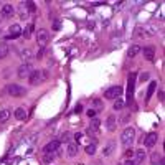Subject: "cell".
Masks as SVG:
<instances>
[{"mask_svg": "<svg viewBox=\"0 0 165 165\" xmlns=\"http://www.w3.org/2000/svg\"><path fill=\"white\" fill-rule=\"evenodd\" d=\"M81 137H82V135H81L79 132H78V134H74V139L78 140V142H79V140H81Z\"/></svg>", "mask_w": 165, "mask_h": 165, "instance_id": "8d00e7d4", "label": "cell"}, {"mask_svg": "<svg viewBox=\"0 0 165 165\" xmlns=\"http://www.w3.org/2000/svg\"><path fill=\"white\" fill-rule=\"evenodd\" d=\"M32 71H33V68L30 66V63H23V65L17 70V74L20 78H27V76L32 74Z\"/></svg>", "mask_w": 165, "mask_h": 165, "instance_id": "52a82bcc", "label": "cell"}, {"mask_svg": "<svg viewBox=\"0 0 165 165\" xmlns=\"http://www.w3.org/2000/svg\"><path fill=\"white\" fill-rule=\"evenodd\" d=\"M8 117H10V111H8V109L0 111V122H5Z\"/></svg>", "mask_w": 165, "mask_h": 165, "instance_id": "44dd1931", "label": "cell"}, {"mask_svg": "<svg viewBox=\"0 0 165 165\" xmlns=\"http://www.w3.org/2000/svg\"><path fill=\"white\" fill-rule=\"evenodd\" d=\"M157 159H159V155L154 154V155H152V162H154V165H157Z\"/></svg>", "mask_w": 165, "mask_h": 165, "instance_id": "d590c367", "label": "cell"}, {"mask_svg": "<svg viewBox=\"0 0 165 165\" xmlns=\"http://www.w3.org/2000/svg\"><path fill=\"white\" fill-rule=\"evenodd\" d=\"M99 125H101V121L93 117V121H91V124H89V130H94V132H96V130L99 129Z\"/></svg>", "mask_w": 165, "mask_h": 165, "instance_id": "ffe728a7", "label": "cell"}, {"mask_svg": "<svg viewBox=\"0 0 165 165\" xmlns=\"http://www.w3.org/2000/svg\"><path fill=\"white\" fill-rule=\"evenodd\" d=\"M144 58L147 61H154V58H155V46H144Z\"/></svg>", "mask_w": 165, "mask_h": 165, "instance_id": "9c48e42d", "label": "cell"}, {"mask_svg": "<svg viewBox=\"0 0 165 165\" xmlns=\"http://www.w3.org/2000/svg\"><path fill=\"white\" fill-rule=\"evenodd\" d=\"M96 114H98V112H96L94 109H89V111H88V116H89L91 119H93V117H96Z\"/></svg>", "mask_w": 165, "mask_h": 165, "instance_id": "836d02e7", "label": "cell"}, {"mask_svg": "<svg viewBox=\"0 0 165 165\" xmlns=\"http://www.w3.org/2000/svg\"><path fill=\"white\" fill-rule=\"evenodd\" d=\"M144 27H137V28H135V35H137V36H142L144 35Z\"/></svg>", "mask_w": 165, "mask_h": 165, "instance_id": "1f68e13d", "label": "cell"}, {"mask_svg": "<svg viewBox=\"0 0 165 165\" xmlns=\"http://www.w3.org/2000/svg\"><path fill=\"white\" fill-rule=\"evenodd\" d=\"M76 154H78V147L74 144H70L68 145V155H70V157H74Z\"/></svg>", "mask_w": 165, "mask_h": 165, "instance_id": "7402d4cb", "label": "cell"}, {"mask_svg": "<svg viewBox=\"0 0 165 165\" xmlns=\"http://www.w3.org/2000/svg\"><path fill=\"white\" fill-rule=\"evenodd\" d=\"M48 40H50V33H48V30H45V28L38 30V33H36V41H38V45H40L41 48H45V45L48 43Z\"/></svg>", "mask_w": 165, "mask_h": 165, "instance_id": "8992f818", "label": "cell"}, {"mask_svg": "<svg viewBox=\"0 0 165 165\" xmlns=\"http://www.w3.org/2000/svg\"><path fill=\"white\" fill-rule=\"evenodd\" d=\"M134 155H135L134 165H140V163H142L144 160H145V152H144V150H135Z\"/></svg>", "mask_w": 165, "mask_h": 165, "instance_id": "7c38bea8", "label": "cell"}, {"mask_svg": "<svg viewBox=\"0 0 165 165\" xmlns=\"http://www.w3.org/2000/svg\"><path fill=\"white\" fill-rule=\"evenodd\" d=\"M99 5H104V2H94L93 7H99Z\"/></svg>", "mask_w": 165, "mask_h": 165, "instance_id": "74e56055", "label": "cell"}, {"mask_svg": "<svg viewBox=\"0 0 165 165\" xmlns=\"http://www.w3.org/2000/svg\"><path fill=\"white\" fill-rule=\"evenodd\" d=\"M45 78H46V73L45 71H32V74L28 76V79H30V84L36 86V84H40Z\"/></svg>", "mask_w": 165, "mask_h": 165, "instance_id": "277c9868", "label": "cell"}, {"mask_svg": "<svg viewBox=\"0 0 165 165\" xmlns=\"http://www.w3.org/2000/svg\"><path fill=\"white\" fill-rule=\"evenodd\" d=\"M70 140H71V134H70V132H65V134L61 135L60 142H70Z\"/></svg>", "mask_w": 165, "mask_h": 165, "instance_id": "484cf974", "label": "cell"}, {"mask_svg": "<svg viewBox=\"0 0 165 165\" xmlns=\"http://www.w3.org/2000/svg\"><path fill=\"white\" fill-rule=\"evenodd\" d=\"M15 117L18 119V121H23L27 117V111L23 109V108H18V109H15Z\"/></svg>", "mask_w": 165, "mask_h": 165, "instance_id": "e0dca14e", "label": "cell"}, {"mask_svg": "<svg viewBox=\"0 0 165 165\" xmlns=\"http://www.w3.org/2000/svg\"><path fill=\"white\" fill-rule=\"evenodd\" d=\"M32 32H33V25H28V27L25 28V30L22 32V35H23V36H25L27 40H28V38L32 36Z\"/></svg>", "mask_w": 165, "mask_h": 165, "instance_id": "603a6c76", "label": "cell"}, {"mask_svg": "<svg viewBox=\"0 0 165 165\" xmlns=\"http://www.w3.org/2000/svg\"><path fill=\"white\" fill-rule=\"evenodd\" d=\"M157 134H155V132H150L149 135H147V137H145V140H144V144H145V147H154V145L155 144H157Z\"/></svg>", "mask_w": 165, "mask_h": 165, "instance_id": "30bf717a", "label": "cell"}, {"mask_svg": "<svg viewBox=\"0 0 165 165\" xmlns=\"http://www.w3.org/2000/svg\"><path fill=\"white\" fill-rule=\"evenodd\" d=\"M8 55V45L7 43H0V60H3Z\"/></svg>", "mask_w": 165, "mask_h": 165, "instance_id": "ac0fdd59", "label": "cell"}, {"mask_svg": "<svg viewBox=\"0 0 165 165\" xmlns=\"http://www.w3.org/2000/svg\"><path fill=\"white\" fill-rule=\"evenodd\" d=\"M7 91H8V94H10V96H13V98H18V96H25L27 94V89L23 88V86H20V84L7 86Z\"/></svg>", "mask_w": 165, "mask_h": 165, "instance_id": "3957f363", "label": "cell"}, {"mask_svg": "<svg viewBox=\"0 0 165 165\" xmlns=\"http://www.w3.org/2000/svg\"><path fill=\"white\" fill-rule=\"evenodd\" d=\"M124 165H134V160H125Z\"/></svg>", "mask_w": 165, "mask_h": 165, "instance_id": "f35d334b", "label": "cell"}, {"mask_svg": "<svg viewBox=\"0 0 165 165\" xmlns=\"http://www.w3.org/2000/svg\"><path fill=\"white\" fill-rule=\"evenodd\" d=\"M112 149H114V144L111 142L108 147H104V155H111V154H112Z\"/></svg>", "mask_w": 165, "mask_h": 165, "instance_id": "4316f807", "label": "cell"}, {"mask_svg": "<svg viewBox=\"0 0 165 165\" xmlns=\"http://www.w3.org/2000/svg\"><path fill=\"white\" fill-rule=\"evenodd\" d=\"M53 157H55L53 154H45V157H43V160H45V162H51Z\"/></svg>", "mask_w": 165, "mask_h": 165, "instance_id": "f546056e", "label": "cell"}, {"mask_svg": "<svg viewBox=\"0 0 165 165\" xmlns=\"http://www.w3.org/2000/svg\"><path fill=\"white\" fill-rule=\"evenodd\" d=\"M23 7L28 8V12H35V10H36V7H35V3H33V2H27V3H23Z\"/></svg>", "mask_w": 165, "mask_h": 165, "instance_id": "d4e9b609", "label": "cell"}, {"mask_svg": "<svg viewBox=\"0 0 165 165\" xmlns=\"http://www.w3.org/2000/svg\"><path fill=\"white\" fill-rule=\"evenodd\" d=\"M135 78H137V73H130L127 78V103H130V99H132V94L135 89Z\"/></svg>", "mask_w": 165, "mask_h": 165, "instance_id": "7a4b0ae2", "label": "cell"}, {"mask_svg": "<svg viewBox=\"0 0 165 165\" xmlns=\"http://www.w3.org/2000/svg\"><path fill=\"white\" fill-rule=\"evenodd\" d=\"M124 108V101L122 99H119V101H116V103H114V109L116 111H119V109H122Z\"/></svg>", "mask_w": 165, "mask_h": 165, "instance_id": "83f0119b", "label": "cell"}, {"mask_svg": "<svg viewBox=\"0 0 165 165\" xmlns=\"http://www.w3.org/2000/svg\"><path fill=\"white\" fill-rule=\"evenodd\" d=\"M81 111H82V106H81V104H78L76 108H74V114H79Z\"/></svg>", "mask_w": 165, "mask_h": 165, "instance_id": "e575fe53", "label": "cell"}, {"mask_svg": "<svg viewBox=\"0 0 165 165\" xmlns=\"http://www.w3.org/2000/svg\"><path fill=\"white\" fill-rule=\"evenodd\" d=\"M32 56H33V53H32L30 48H27V50H22V51H20V58H22V60L25 61V63L30 61V60H32Z\"/></svg>", "mask_w": 165, "mask_h": 165, "instance_id": "4fadbf2b", "label": "cell"}, {"mask_svg": "<svg viewBox=\"0 0 165 165\" xmlns=\"http://www.w3.org/2000/svg\"><path fill=\"white\" fill-rule=\"evenodd\" d=\"M139 53H140V46H139V45H132V46L127 50V56H129V58H134V56H137Z\"/></svg>", "mask_w": 165, "mask_h": 165, "instance_id": "5bb4252c", "label": "cell"}, {"mask_svg": "<svg viewBox=\"0 0 165 165\" xmlns=\"http://www.w3.org/2000/svg\"><path fill=\"white\" fill-rule=\"evenodd\" d=\"M134 135H135V130L132 129V127H127L122 132V135H121V142H122V145H125V147H127V145H130L134 142Z\"/></svg>", "mask_w": 165, "mask_h": 165, "instance_id": "6da1fadb", "label": "cell"}, {"mask_svg": "<svg viewBox=\"0 0 165 165\" xmlns=\"http://www.w3.org/2000/svg\"><path fill=\"white\" fill-rule=\"evenodd\" d=\"M86 154H88V155H94L96 154V144L88 145V147H86Z\"/></svg>", "mask_w": 165, "mask_h": 165, "instance_id": "cb8c5ba5", "label": "cell"}, {"mask_svg": "<svg viewBox=\"0 0 165 165\" xmlns=\"http://www.w3.org/2000/svg\"><path fill=\"white\" fill-rule=\"evenodd\" d=\"M13 12H15V8L12 5H8V3L2 7V17H10V15H13Z\"/></svg>", "mask_w": 165, "mask_h": 165, "instance_id": "9a60e30c", "label": "cell"}, {"mask_svg": "<svg viewBox=\"0 0 165 165\" xmlns=\"http://www.w3.org/2000/svg\"><path fill=\"white\" fill-rule=\"evenodd\" d=\"M159 98H160V101H163V91H160V93H159Z\"/></svg>", "mask_w": 165, "mask_h": 165, "instance_id": "ab89813d", "label": "cell"}, {"mask_svg": "<svg viewBox=\"0 0 165 165\" xmlns=\"http://www.w3.org/2000/svg\"><path fill=\"white\" fill-rule=\"evenodd\" d=\"M22 28H20V25H18V23H15V25H12L10 27V35H8V38H18L22 35Z\"/></svg>", "mask_w": 165, "mask_h": 165, "instance_id": "8fae6325", "label": "cell"}, {"mask_svg": "<svg viewBox=\"0 0 165 165\" xmlns=\"http://www.w3.org/2000/svg\"><path fill=\"white\" fill-rule=\"evenodd\" d=\"M108 130H116V116H109L108 117Z\"/></svg>", "mask_w": 165, "mask_h": 165, "instance_id": "d6986e66", "label": "cell"}, {"mask_svg": "<svg viewBox=\"0 0 165 165\" xmlns=\"http://www.w3.org/2000/svg\"><path fill=\"white\" fill-rule=\"evenodd\" d=\"M60 149V140H51L50 144H46L43 147V154H53V152H58Z\"/></svg>", "mask_w": 165, "mask_h": 165, "instance_id": "ba28073f", "label": "cell"}, {"mask_svg": "<svg viewBox=\"0 0 165 165\" xmlns=\"http://www.w3.org/2000/svg\"><path fill=\"white\" fill-rule=\"evenodd\" d=\"M36 137H38V134H33L32 137L28 139V142H30V144H35V142H36Z\"/></svg>", "mask_w": 165, "mask_h": 165, "instance_id": "d6a6232c", "label": "cell"}, {"mask_svg": "<svg viewBox=\"0 0 165 165\" xmlns=\"http://www.w3.org/2000/svg\"><path fill=\"white\" fill-rule=\"evenodd\" d=\"M149 78H150V73H147V71H145V73H140V81H147Z\"/></svg>", "mask_w": 165, "mask_h": 165, "instance_id": "f1b7e54d", "label": "cell"}, {"mask_svg": "<svg viewBox=\"0 0 165 165\" xmlns=\"http://www.w3.org/2000/svg\"><path fill=\"white\" fill-rule=\"evenodd\" d=\"M155 89H157V82L152 81V82L149 84V89H147V96H145V101H149L150 98H152V94H154V91H155Z\"/></svg>", "mask_w": 165, "mask_h": 165, "instance_id": "2e32d148", "label": "cell"}, {"mask_svg": "<svg viewBox=\"0 0 165 165\" xmlns=\"http://www.w3.org/2000/svg\"><path fill=\"white\" fill-rule=\"evenodd\" d=\"M60 28H61L60 20H55V22H53V30H60Z\"/></svg>", "mask_w": 165, "mask_h": 165, "instance_id": "4dcf8cb0", "label": "cell"}, {"mask_svg": "<svg viewBox=\"0 0 165 165\" xmlns=\"http://www.w3.org/2000/svg\"><path fill=\"white\" fill-rule=\"evenodd\" d=\"M121 94H122V88H121V86H111L104 93L106 99H116V98H119Z\"/></svg>", "mask_w": 165, "mask_h": 165, "instance_id": "5b68a950", "label": "cell"}, {"mask_svg": "<svg viewBox=\"0 0 165 165\" xmlns=\"http://www.w3.org/2000/svg\"><path fill=\"white\" fill-rule=\"evenodd\" d=\"M125 155H127V157H130V155H134V152H132V150H127V152H125Z\"/></svg>", "mask_w": 165, "mask_h": 165, "instance_id": "60d3db41", "label": "cell"}, {"mask_svg": "<svg viewBox=\"0 0 165 165\" xmlns=\"http://www.w3.org/2000/svg\"><path fill=\"white\" fill-rule=\"evenodd\" d=\"M159 165H163V159H160V162H159Z\"/></svg>", "mask_w": 165, "mask_h": 165, "instance_id": "b9f144b4", "label": "cell"}]
</instances>
